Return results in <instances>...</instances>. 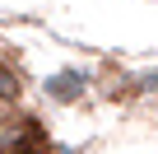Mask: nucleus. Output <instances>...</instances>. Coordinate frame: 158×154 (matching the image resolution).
I'll return each instance as SVG.
<instances>
[{"label": "nucleus", "mask_w": 158, "mask_h": 154, "mask_svg": "<svg viewBox=\"0 0 158 154\" xmlns=\"http://www.w3.org/2000/svg\"><path fill=\"white\" fill-rule=\"evenodd\" d=\"M14 154H47V140H42V131H37L33 121H28V135L19 140V149H14Z\"/></svg>", "instance_id": "f257e3e1"}, {"label": "nucleus", "mask_w": 158, "mask_h": 154, "mask_svg": "<svg viewBox=\"0 0 158 154\" xmlns=\"http://www.w3.org/2000/svg\"><path fill=\"white\" fill-rule=\"evenodd\" d=\"M14 94H19V75L0 61V98H14Z\"/></svg>", "instance_id": "f03ea898"}]
</instances>
